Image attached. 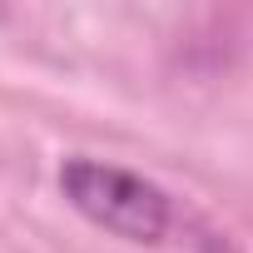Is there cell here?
<instances>
[{"mask_svg": "<svg viewBox=\"0 0 253 253\" xmlns=\"http://www.w3.org/2000/svg\"><path fill=\"white\" fill-rule=\"evenodd\" d=\"M60 194L70 199V209L80 218H89L94 228L124 238V243H174L179 233H189V209H179V199L144 179L139 169H124L114 159H94V154H70L60 164Z\"/></svg>", "mask_w": 253, "mask_h": 253, "instance_id": "obj_1", "label": "cell"}]
</instances>
